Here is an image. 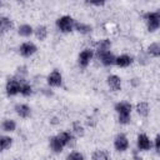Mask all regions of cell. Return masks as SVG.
I'll return each mask as SVG.
<instances>
[{
	"mask_svg": "<svg viewBox=\"0 0 160 160\" xmlns=\"http://www.w3.org/2000/svg\"><path fill=\"white\" fill-rule=\"evenodd\" d=\"M56 25H58V28H59L62 32H69V31H71L72 28L75 26L72 18H70V16H68V15L61 16L60 19H58Z\"/></svg>",
	"mask_w": 160,
	"mask_h": 160,
	"instance_id": "obj_1",
	"label": "cell"
},
{
	"mask_svg": "<svg viewBox=\"0 0 160 160\" xmlns=\"http://www.w3.org/2000/svg\"><path fill=\"white\" fill-rule=\"evenodd\" d=\"M146 22H148V30L149 31H155L160 26V19L156 12H148L145 15Z\"/></svg>",
	"mask_w": 160,
	"mask_h": 160,
	"instance_id": "obj_2",
	"label": "cell"
},
{
	"mask_svg": "<svg viewBox=\"0 0 160 160\" xmlns=\"http://www.w3.org/2000/svg\"><path fill=\"white\" fill-rule=\"evenodd\" d=\"M20 89H21V85H20V81L16 78L9 79V81L6 84V92H8V95H16L18 92H20Z\"/></svg>",
	"mask_w": 160,
	"mask_h": 160,
	"instance_id": "obj_3",
	"label": "cell"
},
{
	"mask_svg": "<svg viewBox=\"0 0 160 160\" xmlns=\"http://www.w3.org/2000/svg\"><path fill=\"white\" fill-rule=\"evenodd\" d=\"M92 55H94V54H92V50H90V49L82 50V51L80 52V55H79V65H80L81 68H86L88 64L90 62Z\"/></svg>",
	"mask_w": 160,
	"mask_h": 160,
	"instance_id": "obj_4",
	"label": "cell"
},
{
	"mask_svg": "<svg viewBox=\"0 0 160 160\" xmlns=\"http://www.w3.org/2000/svg\"><path fill=\"white\" fill-rule=\"evenodd\" d=\"M114 146H115V149H116L118 151H125V150L128 149V146H129V141H128L126 136L122 135V134L118 135V136L115 138Z\"/></svg>",
	"mask_w": 160,
	"mask_h": 160,
	"instance_id": "obj_5",
	"label": "cell"
},
{
	"mask_svg": "<svg viewBox=\"0 0 160 160\" xmlns=\"http://www.w3.org/2000/svg\"><path fill=\"white\" fill-rule=\"evenodd\" d=\"M98 56H99V59L101 60V62H102L105 66H111V65L116 64V58H115L114 54L110 52V51L98 54Z\"/></svg>",
	"mask_w": 160,
	"mask_h": 160,
	"instance_id": "obj_6",
	"label": "cell"
},
{
	"mask_svg": "<svg viewBox=\"0 0 160 160\" xmlns=\"http://www.w3.org/2000/svg\"><path fill=\"white\" fill-rule=\"evenodd\" d=\"M48 84L50 86H60V84H61V74L58 70H54L48 76Z\"/></svg>",
	"mask_w": 160,
	"mask_h": 160,
	"instance_id": "obj_7",
	"label": "cell"
},
{
	"mask_svg": "<svg viewBox=\"0 0 160 160\" xmlns=\"http://www.w3.org/2000/svg\"><path fill=\"white\" fill-rule=\"evenodd\" d=\"M36 51V46L32 42H24L20 46V52L22 56H30Z\"/></svg>",
	"mask_w": 160,
	"mask_h": 160,
	"instance_id": "obj_8",
	"label": "cell"
},
{
	"mask_svg": "<svg viewBox=\"0 0 160 160\" xmlns=\"http://www.w3.org/2000/svg\"><path fill=\"white\" fill-rule=\"evenodd\" d=\"M151 146V142L149 140V138L145 134H140L138 136V148L140 150H149Z\"/></svg>",
	"mask_w": 160,
	"mask_h": 160,
	"instance_id": "obj_9",
	"label": "cell"
},
{
	"mask_svg": "<svg viewBox=\"0 0 160 160\" xmlns=\"http://www.w3.org/2000/svg\"><path fill=\"white\" fill-rule=\"evenodd\" d=\"M108 85H109V86H110V89H111V90H114V91L119 90V89L121 88L120 78H119V76H116V75H110V76L108 78Z\"/></svg>",
	"mask_w": 160,
	"mask_h": 160,
	"instance_id": "obj_10",
	"label": "cell"
},
{
	"mask_svg": "<svg viewBox=\"0 0 160 160\" xmlns=\"http://www.w3.org/2000/svg\"><path fill=\"white\" fill-rule=\"evenodd\" d=\"M15 111L20 118H28L30 115V112H31L30 108L28 105H25V104H18L15 106Z\"/></svg>",
	"mask_w": 160,
	"mask_h": 160,
	"instance_id": "obj_11",
	"label": "cell"
},
{
	"mask_svg": "<svg viewBox=\"0 0 160 160\" xmlns=\"http://www.w3.org/2000/svg\"><path fill=\"white\" fill-rule=\"evenodd\" d=\"M115 110L119 112V114H130L131 111V105L126 101H121V102H118L115 105Z\"/></svg>",
	"mask_w": 160,
	"mask_h": 160,
	"instance_id": "obj_12",
	"label": "cell"
},
{
	"mask_svg": "<svg viewBox=\"0 0 160 160\" xmlns=\"http://www.w3.org/2000/svg\"><path fill=\"white\" fill-rule=\"evenodd\" d=\"M50 148L54 152H60V151H62L64 145L61 144V141L59 140L58 136H52V138H50Z\"/></svg>",
	"mask_w": 160,
	"mask_h": 160,
	"instance_id": "obj_13",
	"label": "cell"
},
{
	"mask_svg": "<svg viewBox=\"0 0 160 160\" xmlns=\"http://www.w3.org/2000/svg\"><path fill=\"white\" fill-rule=\"evenodd\" d=\"M110 45H111V42H110V40H108V39H102V40L98 41V42H96V50H98V54L106 52V51L109 50Z\"/></svg>",
	"mask_w": 160,
	"mask_h": 160,
	"instance_id": "obj_14",
	"label": "cell"
},
{
	"mask_svg": "<svg viewBox=\"0 0 160 160\" xmlns=\"http://www.w3.org/2000/svg\"><path fill=\"white\" fill-rule=\"evenodd\" d=\"M131 58L129 55H120L119 58H116V65L120 68H126L131 64Z\"/></svg>",
	"mask_w": 160,
	"mask_h": 160,
	"instance_id": "obj_15",
	"label": "cell"
},
{
	"mask_svg": "<svg viewBox=\"0 0 160 160\" xmlns=\"http://www.w3.org/2000/svg\"><path fill=\"white\" fill-rule=\"evenodd\" d=\"M58 138H59V140L61 141V144H62L64 146H65V145H70V142H71V141H74L72 135H71L70 132H66V131L60 132V134L58 135Z\"/></svg>",
	"mask_w": 160,
	"mask_h": 160,
	"instance_id": "obj_16",
	"label": "cell"
},
{
	"mask_svg": "<svg viewBox=\"0 0 160 160\" xmlns=\"http://www.w3.org/2000/svg\"><path fill=\"white\" fill-rule=\"evenodd\" d=\"M2 130L4 131H9V132H11V131H14L15 130V128H16V124H15V121L14 120H10V119H6V120H4L2 121Z\"/></svg>",
	"mask_w": 160,
	"mask_h": 160,
	"instance_id": "obj_17",
	"label": "cell"
},
{
	"mask_svg": "<svg viewBox=\"0 0 160 160\" xmlns=\"http://www.w3.org/2000/svg\"><path fill=\"white\" fill-rule=\"evenodd\" d=\"M32 28L30 26V25H28V24H24V25H21L20 28H19V30H18V32H19V35H21V36H30L31 34H32Z\"/></svg>",
	"mask_w": 160,
	"mask_h": 160,
	"instance_id": "obj_18",
	"label": "cell"
},
{
	"mask_svg": "<svg viewBox=\"0 0 160 160\" xmlns=\"http://www.w3.org/2000/svg\"><path fill=\"white\" fill-rule=\"evenodd\" d=\"M136 111H138L139 115L146 116L149 114V105H148V102H139L136 105Z\"/></svg>",
	"mask_w": 160,
	"mask_h": 160,
	"instance_id": "obj_19",
	"label": "cell"
},
{
	"mask_svg": "<svg viewBox=\"0 0 160 160\" xmlns=\"http://www.w3.org/2000/svg\"><path fill=\"white\" fill-rule=\"evenodd\" d=\"M34 32H35V36H36L39 40H44V39L46 38V35H48V30H46L45 26H38V28L34 30Z\"/></svg>",
	"mask_w": 160,
	"mask_h": 160,
	"instance_id": "obj_20",
	"label": "cell"
},
{
	"mask_svg": "<svg viewBox=\"0 0 160 160\" xmlns=\"http://www.w3.org/2000/svg\"><path fill=\"white\" fill-rule=\"evenodd\" d=\"M148 52L152 56H160V42H154L148 48Z\"/></svg>",
	"mask_w": 160,
	"mask_h": 160,
	"instance_id": "obj_21",
	"label": "cell"
},
{
	"mask_svg": "<svg viewBox=\"0 0 160 160\" xmlns=\"http://www.w3.org/2000/svg\"><path fill=\"white\" fill-rule=\"evenodd\" d=\"M75 29L81 34H89L91 31V26L82 24V22H75Z\"/></svg>",
	"mask_w": 160,
	"mask_h": 160,
	"instance_id": "obj_22",
	"label": "cell"
},
{
	"mask_svg": "<svg viewBox=\"0 0 160 160\" xmlns=\"http://www.w3.org/2000/svg\"><path fill=\"white\" fill-rule=\"evenodd\" d=\"M0 26H1V31L2 32H5V31H8V30H10V28L12 26V22L8 19V18H1L0 19Z\"/></svg>",
	"mask_w": 160,
	"mask_h": 160,
	"instance_id": "obj_23",
	"label": "cell"
},
{
	"mask_svg": "<svg viewBox=\"0 0 160 160\" xmlns=\"http://www.w3.org/2000/svg\"><path fill=\"white\" fill-rule=\"evenodd\" d=\"M92 160H109L108 152L105 150H98L92 154Z\"/></svg>",
	"mask_w": 160,
	"mask_h": 160,
	"instance_id": "obj_24",
	"label": "cell"
},
{
	"mask_svg": "<svg viewBox=\"0 0 160 160\" xmlns=\"http://www.w3.org/2000/svg\"><path fill=\"white\" fill-rule=\"evenodd\" d=\"M26 74H28V71H26V66L18 68V71H16V79H18L19 81H24V78H25Z\"/></svg>",
	"mask_w": 160,
	"mask_h": 160,
	"instance_id": "obj_25",
	"label": "cell"
},
{
	"mask_svg": "<svg viewBox=\"0 0 160 160\" xmlns=\"http://www.w3.org/2000/svg\"><path fill=\"white\" fill-rule=\"evenodd\" d=\"M0 142H1V149L5 150V149L10 148V145H11V142H12V139L9 138V136H1Z\"/></svg>",
	"mask_w": 160,
	"mask_h": 160,
	"instance_id": "obj_26",
	"label": "cell"
},
{
	"mask_svg": "<svg viewBox=\"0 0 160 160\" xmlns=\"http://www.w3.org/2000/svg\"><path fill=\"white\" fill-rule=\"evenodd\" d=\"M72 131H74V134L78 135V136H82V135H84V128L80 125V122H74V125H72Z\"/></svg>",
	"mask_w": 160,
	"mask_h": 160,
	"instance_id": "obj_27",
	"label": "cell"
},
{
	"mask_svg": "<svg viewBox=\"0 0 160 160\" xmlns=\"http://www.w3.org/2000/svg\"><path fill=\"white\" fill-rule=\"evenodd\" d=\"M20 92L24 95V96H29L31 92H32V89L29 84H22L21 85V89H20Z\"/></svg>",
	"mask_w": 160,
	"mask_h": 160,
	"instance_id": "obj_28",
	"label": "cell"
},
{
	"mask_svg": "<svg viewBox=\"0 0 160 160\" xmlns=\"http://www.w3.org/2000/svg\"><path fill=\"white\" fill-rule=\"evenodd\" d=\"M66 160H84V156H82V154H80V152L74 151V152H70V154L66 156Z\"/></svg>",
	"mask_w": 160,
	"mask_h": 160,
	"instance_id": "obj_29",
	"label": "cell"
},
{
	"mask_svg": "<svg viewBox=\"0 0 160 160\" xmlns=\"http://www.w3.org/2000/svg\"><path fill=\"white\" fill-rule=\"evenodd\" d=\"M119 122L120 124H129L130 122V114H119Z\"/></svg>",
	"mask_w": 160,
	"mask_h": 160,
	"instance_id": "obj_30",
	"label": "cell"
},
{
	"mask_svg": "<svg viewBox=\"0 0 160 160\" xmlns=\"http://www.w3.org/2000/svg\"><path fill=\"white\" fill-rule=\"evenodd\" d=\"M155 146H156L158 152H160V135H158V136H156V140H155Z\"/></svg>",
	"mask_w": 160,
	"mask_h": 160,
	"instance_id": "obj_31",
	"label": "cell"
},
{
	"mask_svg": "<svg viewBox=\"0 0 160 160\" xmlns=\"http://www.w3.org/2000/svg\"><path fill=\"white\" fill-rule=\"evenodd\" d=\"M91 4H94V5H98V6H100V5H104V1H91Z\"/></svg>",
	"mask_w": 160,
	"mask_h": 160,
	"instance_id": "obj_32",
	"label": "cell"
},
{
	"mask_svg": "<svg viewBox=\"0 0 160 160\" xmlns=\"http://www.w3.org/2000/svg\"><path fill=\"white\" fill-rule=\"evenodd\" d=\"M156 14H158V16H159V19H160V9L156 11Z\"/></svg>",
	"mask_w": 160,
	"mask_h": 160,
	"instance_id": "obj_33",
	"label": "cell"
},
{
	"mask_svg": "<svg viewBox=\"0 0 160 160\" xmlns=\"http://www.w3.org/2000/svg\"><path fill=\"white\" fill-rule=\"evenodd\" d=\"M135 160H141V159H138V158H135Z\"/></svg>",
	"mask_w": 160,
	"mask_h": 160,
	"instance_id": "obj_34",
	"label": "cell"
}]
</instances>
